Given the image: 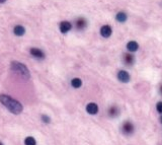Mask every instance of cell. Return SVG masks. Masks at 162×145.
Masks as SVG:
<instances>
[{"label": "cell", "mask_w": 162, "mask_h": 145, "mask_svg": "<svg viewBox=\"0 0 162 145\" xmlns=\"http://www.w3.org/2000/svg\"><path fill=\"white\" fill-rule=\"evenodd\" d=\"M11 70L16 73L18 76H20L23 79H29L31 77V74H29V71L27 69V67L25 65H23L22 63L20 62H16V61H13L11 62V66H10Z\"/></svg>", "instance_id": "7a4b0ae2"}, {"label": "cell", "mask_w": 162, "mask_h": 145, "mask_svg": "<svg viewBox=\"0 0 162 145\" xmlns=\"http://www.w3.org/2000/svg\"><path fill=\"white\" fill-rule=\"evenodd\" d=\"M156 109L158 111V113H162V102H159L156 104Z\"/></svg>", "instance_id": "e0dca14e"}, {"label": "cell", "mask_w": 162, "mask_h": 145, "mask_svg": "<svg viewBox=\"0 0 162 145\" xmlns=\"http://www.w3.org/2000/svg\"><path fill=\"white\" fill-rule=\"evenodd\" d=\"M123 131L126 134H132L134 132V126L131 122H126L123 126Z\"/></svg>", "instance_id": "ba28073f"}, {"label": "cell", "mask_w": 162, "mask_h": 145, "mask_svg": "<svg viewBox=\"0 0 162 145\" xmlns=\"http://www.w3.org/2000/svg\"><path fill=\"white\" fill-rule=\"evenodd\" d=\"M110 115L112 117H116L117 115L119 114V109L117 108V106H112V108L110 109Z\"/></svg>", "instance_id": "9a60e30c"}, {"label": "cell", "mask_w": 162, "mask_h": 145, "mask_svg": "<svg viewBox=\"0 0 162 145\" xmlns=\"http://www.w3.org/2000/svg\"><path fill=\"white\" fill-rule=\"evenodd\" d=\"M86 20H84V18H79V20H77L76 21V27H77L78 29H83L86 27Z\"/></svg>", "instance_id": "8fae6325"}, {"label": "cell", "mask_w": 162, "mask_h": 145, "mask_svg": "<svg viewBox=\"0 0 162 145\" xmlns=\"http://www.w3.org/2000/svg\"><path fill=\"white\" fill-rule=\"evenodd\" d=\"M138 48H139V45H138L137 42L131 41L127 44V49L130 51V52H135V51L138 50Z\"/></svg>", "instance_id": "9c48e42d"}, {"label": "cell", "mask_w": 162, "mask_h": 145, "mask_svg": "<svg viewBox=\"0 0 162 145\" xmlns=\"http://www.w3.org/2000/svg\"><path fill=\"white\" fill-rule=\"evenodd\" d=\"M161 93H162V86H161Z\"/></svg>", "instance_id": "d6986e66"}, {"label": "cell", "mask_w": 162, "mask_h": 145, "mask_svg": "<svg viewBox=\"0 0 162 145\" xmlns=\"http://www.w3.org/2000/svg\"><path fill=\"white\" fill-rule=\"evenodd\" d=\"M86 111L88 114L95 115L97 112H98V106H97V104L94 103H89L86 106Z\"/></svg>", "instance_id": "3957f363"}, {"label": "cell", "mask_w": 162, "mask_h": 145, "mask_svg": "<svg viewBox=\"0 0 162 145\" xmlns=\"http://www.w3.org/2000/svg\"><path fill=\"white\" fill-rule=\"evenodd\" d=\"M118 78L122 82H129L130 81L129 73H128L127 71H124V70H121V71L118 73Z\"/></svg>", "instance_id": "5b68a950"}, {"label": "cell", "mask_w": 162, "mask_h": 145, "mask_svg": "<svg viewBox=\"0 0 162 145\" xmlns=\"http://www.w3.org/2000/svg\"><path fill=\"white\" fill-rule=\"evenodd\" d=\"M13 33H14V35L18 36V37H21V36L24 35L25 29H24V27H21V25H16L13 29Z\"/></svg>", "instance_id": "30bf717a"}, {"label": "cell", "mask_w": 162, "mask_h": 145, "mask_svg": "<svg viewBox=\"0 0 162 145\" xmlns=\"http://www.w3.org/2000/svg\"><path fill=\"white\" fill-rule=\"evenodd\" d=\"M71 27H72V25L69 21H62L60 23V31H61V33H63V34L68 33V32L71 29Z\"/></svg>", "instance_id": "52a82bcc"}, {"label": "cell", "mask_w": 162, "mask_h": 145, "mask_svg": "<svg viewBox=\"0 0 162 145\" xmlns=\"http://www.w3.org/2000/svg\"><path fill=\"white\" fill-rule=\"evenodd\" d=\"M71 85L73 87H75V88H78V87H80L82 85V81H81L80 78H73L71 81Z\"/></svg>", "instance_id": "5bb4252c"}, {"label": "cell", "mask_w": 162, "mask_h": 145, "mask_svg": "<svg viewBox=\"0 0 162 145\" xmlns=\"http://www.w3.org/2000/svg\"><path fill=\"white\" fill-rule=\"evenodd\" d=\"M0 145H3V144H2V143H1V142H0Z\"/></svg>", "instance_id": "ffe728a7"}, {"label": "cell", "mask_w": 162, "mask_h": 145, "mask_svg": "<svg viewBox=\"0 0 162 145\" xmlns=\"http://www.w3.org/2000/svg\"><path fill=\"white\" fill-rule=\"evenodd\" d=\"M124 60H125V62L128 64V65H131V64L134 63V56L131 54H126L125 56H124Z\"/></svg>", "instance_id": "4fadbf2b"}, {"label": "cell", "mask_w": 162, "mask_h": 145, "mask_svg": "<svg viewBox=\"0 0 162 145\" xmlns=\"http://www.w3.org/2000/svg\"><path fill=\"white\" fill-rule=\"evenodd\" d=\"M116 18H117V20L120 21V22H125V21L127 20V14H126L125 12H118Z\"/></svg>", "instance_id": "7c38bea8"}, {"label": "cell", "mask_w": 162, "mask_h": 145, "mask_svg": "<svg viewBox=\"0 0 162 145\" xmlns=\"http://www.w3.org/2000/svg\"><path fill=\"white\" fill-rule=\"evenodd\" d=\"M161 122H162V117H161Z\"/></svg>", "instance_id": "44dd1931"}, {"label": "cell", "mask_w": 162, "mask_h": 145, "mask_svg": "<svg viewBox=\"0 0 162 145\" xmlns=\"http://www.w3.org/2000/svg\"><path fill=\"white\" fill-rule=\"evenodd\" d=\"M25 145H36V140L33 137H27L24 140Z\"/></svg>", "instance_id": "2e32d148"}, {"label": "cell", "mask_w": 162, "mask_h": 145, "mask_svg": "<svg viewBox=\"0 0 162 145\" xmlns=\"http://www.w3.org/2000/svg\"><path fill=\"white\" fill-rule=\"evenodd\" d=\"M0 102L12 114H20L22 112V106H21V104L20 102L16 101V99H12L9 95H0Z\"/></svg>", "instance_id": "6da1fadb"}, {"label": "cell", "mask_w": 162, "mask_h": 145, "mask_svg": "<svg viewBox=\"0 0 162 145\" xmlns=\"http://www.w3.org/2000/svg\"><path fill=\"white\" fill-rule=\"evenodd\" d=\"M29 52H31V54L33 55L34 57H36V58H38V59H43V58H45L44 52H43V51H40V49L31 48V50H29Z\"/></svg>", "instance_id": "8992f818"}, {"label": "cell", "mask_w": 162, "mask_h": 145, "mask_svg": "<svg viewBox=\"0 0 162 145\" xmlns=\"http://www.w3.org/2000/svg\"><path fill=\"white\" fill-rule=\"evenodd\" d=\"M112 33V27H110V25H103L101 29V34L103 38H110Z\"/></svg>", "instance_id": "277c9868"}, {"label": "cell", "mask_w": 162, "mask_h": 145, "mask_svg": "<svg viewBox=\"0 0 162 145\" xmlns=\"http://www.w3.org/2000/svg\"><path fill=\"white\" fill-rule=\"evenodd\" d=\"M42 119H43V121L44 122H46V123H50V118H49L48 116H42Z\"/></svg>", "instance_id": "ac0fdd59"}]
</instances>
